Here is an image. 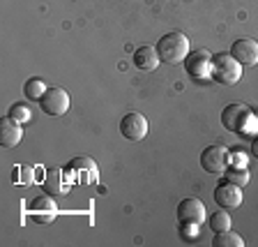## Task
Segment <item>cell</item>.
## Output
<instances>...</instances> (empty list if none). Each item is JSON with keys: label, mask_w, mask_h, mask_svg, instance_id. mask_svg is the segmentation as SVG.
Listing matches in <instances>:
<instances>
[{"label": "cell", "mask_w": 258, "mask_h": 247, "mask_svg": "<svg viewBox=\"0 0 258 247\" xmlns=\"http://www.w3.org/2000/svg\"><path fill=\"white\" fill-rule=\"evenodd\" d=\"M44 92H46V86H44V81L37 79V76H32V79H28L26 83H23V95H26L28 100H32V102H39Z\"/></svg>", "instance_id": "9a60e30c"}, {"label": "cell", "mask_w": 258, "mask_h": 247, "mask_svg": "<svg viewBox=\"0 0 258 247\" xmlns=\"http://www.w3.org/2000/svg\"><path fill=\"white\" fill-rule=\"evenodd\" d=\"M251 120V109L244 104H228L221 111V125L228 132H247V123Z\"/></svg>", "instance_id": "3957f363"}, {"label": "cell", "mask_w": 258, "mask_h": 247, "mask_svg": "<svg viewBox=\"0 0 258 247\" xmlns=\"http://www.w3.org/2000/svg\"><path fill=\"white\" fill-rule=\"evenodd\" d=\"M184 70L194 79H203V76L212 74V54H210L208 48L189 51V56L184 58Z\"/></svg>", "instance_id": "52a82bcc"}, {"label": "cell", "mask_w": 258, "mask_h": 247, "mask_svg": "<svg viewBox=\"0 0 258 247\" xmlns=\"http://www.w3.org/2000/svg\"><path fill=\"white\" fill-rule=\"evenodd\" d=\"M155 48L159 54L161 63H168V65L184 63V58L189 56V37L180 30H171L164 37H159Z\"/></svg>", "instance_id": "6da1fadb"}, {"label": "cell", "mask_w": 258, "mask_h": 247, "mask_svg": "<svg viewBox=\"0 0 258 247\" xmlns=\"http://www.w3.org/2000/svg\"><path fill=\"white\" fill-rule=\"evenodd\" d=\"M23 139V127L21 123L12 120L10 116L0 120V145L3 148H16Z\"/></svg>", "instance_id": "8fae6325"}, {"label": "cell", "mask_w": 258, "mask_h": 247, "mask_svg": "<svg viewBox=\"0 0 258 247\" xmlns=\"http://www.w3.org/2000/svg\"><path fill=\"white\" fill-rule=\"evenodd\" d=\"M212 247H244V240H242L240 233L226 229V231L215 233V238H212Z\"/></svg>", "instance_id": "4fadbf2b"}, {"label": "cell", "mask_w": 258, "mask_h": 247, "mask_svg": "<svg viewBox=\"0 0 258 247\" xmlns=\"http://www.w3.org/2000/svg\"><path fill=\"white\" fill-rule=\"evenodd\" d=\"M251 155L258 160V136H256V139H253V143H251Z\"/></svg>", "instance_id": "d6986e66"}, {"label": "cell", "mask_w": 258, "mask_h": 247, "mask_svg": "<svg viewBox=\"0 0 258 247\" xmlns=\"http://www.w3.org/2000/svg\"><path fill=\"white\" fill-rule=\"evenodd\" d=\"M39 107L46 116H62L70 111V95L64 88H46L39 100Z\"/></svg>", "instance_id": "8992f818"}, {"label": "cell", "mask_w": 258, "mask_h": 247, "mask_svg": "<svg viewBox=\"0 0 258 247\" xmlns=\"http://www.w3.org/2000/svg\"><path fill=\"white\" fill-rule=\"evenodd\" d=\"M208 224H210V229H212L215 233H219V231L231 229V217H228V213L221 208V210H217V213H212V215H210Z\"/></svg>", "instance_id": "e0dca14e"}, {"label": "cell", "mask_w": 258, "mask_h": 247, "mask_svg": "<svg viewBox=\"0 0 258 247\" xmlns=\"http://www.w3.org/2000/svg\"><path fill=\"white\" fill-rule=\"evenodd\" d=\"M228 54L240 65H258V42L251 37H240L233 42Z\"/></svg>", "instance_id": "9c48e42d"}, {"label": "cell", "mask_w": 258, "mask_h": 247, "mask_svg": "<svg viewBox=\"0 0 258 247\" xmlns=\"http://www.w3.org/2000/svg\"><path fill=\"white\" fill-rule=\"evenodd\" d=\"M32 178H35V169L30 164H16L14 171H12V180L16 185H21V187H28L32 185Z\"/></svg>", "instance_id": "2e32d148"}, {"label": "cell", "mask_w": 258, "mask_h": 247, "mask_svg": "<svg viewBox=\"0 0 258 247\" xmlns=\"http://www.w3.org/2000/svg\"><path fill=\"white\" fill-rule=\"evenodd\" d=\"M10 118L16 120V123H26V120H30V109L26 107V104L16 102L10 107Z\"/></svg>", "instance_id": "ac0fdd59"}, {"label": "cell", "mask_w": 258, "mask_h": 247, "mask_svg": "<svg viewBox=\"0 0 258 247\" xmlns=\"http://www.w3.org/2000/svg\"><path fill=\"white\" fill-rule=\"evenodd\" d=\"M212 79L221 86H235L242 79V65L231 54H217L212 56Z\"/></svg>", "instance_id": "7a4b0ae2"}, {"label": "cell", "mask_w": 258, "mask_h": 247, "mask_svg": "<svg viewBox=\"0 0 258 247\" xmlns=\"http://www.w3.org/2000/svg\"><path fill=\"white\" fill-rule=\"evenodd\" d=\"M208 217V210H205V204L199 199H194V196H187L177 204V220L182 222L184 226H199L205 222Z\"/></svg>", "instance_id": "5b68a950"}, {"label": "cell", "mask_w": 258, "mask_h": 247, "mask_svg": "<svg viewBox=\"0 0 258 247\" xmlns=\"http://www.w3.org/2000/svg\"><path fill=\"white\" fill-rule=\"evenodd\" d=\"M224 180L244 187V185H249V180H251V173H249V169H244V167H228L224 171Z\"/></svg>", "instance_id": "5bb4252c"}, {"label": "cell", "mask_w": 258, "mask_h": 247, "mask_svg": "<svg viewBox=\"0 0 258 247\" xmlns=\"http://www.w3.org/2000/svg\"><path fill=\"white\" fill-rule=\"evenodd\" d=\"M201 167L208 173H224L228 169V151L224 145H208L201 153Z\"/></svg>", "instance_id": "ba28073f"}, {"label": "cell", "mask_w": 258, "mask_h": 247, "mask_svg": "<svg viewBox=\"0 0 258 247\" xmlns=\"http://www.w3.org/2000/svg\"><path fill=\"white\" fill-rule=\"evenodd\" d=\"M134 65L139 67L141 72H155L157 70V65L161 63L159 60V54H157V48L155 46H139L134 51Z\"/></svg>", "instance_id": "7c38bea8"}, {"label": "cell", "mask_w": 258, "mask_h": 247, "mask_svg": "<svg viewBox=\"0 0 258 247\" xmlns=\"http://www.w3.org/2000/svg\"><path fill=\"white\" fill-rule=\"evenodd\" d=\"M148 129H150V123H148V118H145L143 113H139V111L124 113L122 120H120V134H122L124 139H129V141L145 139Z\"/></svg>", "instance_id": "277c9868"}, {"label": "cell", "mask_w": 258, "mask_h": 247, "mask_svg": "<svg viewBox=\"0 0 258 247\" xmlns=\"http://www.w3.org/2000/svg\"><path fill=\"white\" fill-rule=\"evenodd\" d=\"M215 201L221 208H237L242 206V187L228 183V180H221L215 187Z\"/></svg>", "instance_id": "30bf717a"}]
</instances>
